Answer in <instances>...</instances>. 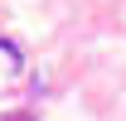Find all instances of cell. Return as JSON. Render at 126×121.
<instances>
[{
	"label": "cell",
	"mask_w": 126,
	"mask_h": 121,
	"mask_svg": "<svg viewBox=\"0 0 126 121\" xmlns=\"http://www.w3.org/2000/svg\"><path fill=\"white\" fill-rule=\"evenodd\" d=\"M0 121H39L34 111H10V116H0Z\"/></svg>",
	"instance_id": "1"
}]
</instances>
